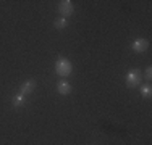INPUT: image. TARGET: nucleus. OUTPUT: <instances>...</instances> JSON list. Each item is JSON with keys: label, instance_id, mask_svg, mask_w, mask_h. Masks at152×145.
Wrapping results in <instances>:
<instances>
[{"label": "nucleus", "instance_id": "nucleus-1", "mask_svg": "<svg viewBox=\"0 0 152 145\" xmlns=\"http://www.w3.org/2000/svg\"><path fill=\"white\" fill-rule=\"evenodd\" d=\"M55 71H57V74H58V76H61V78L70 76L71 71H73L71 61L68 60V58H65V57H60L58 60H57V63H55Z\"/></svg>", "mask_w": 152, "mask_h": 145}, {"label": "nucleus", "instance_id": "nucleus-2", "mask_svg": "<svg viewBox=\"0 0 152 145\" xmlns=\"http://www.w3.org/2000/svg\"><path fill=\"white\" fill-rule=\"evenodd\" d=\"M141 81H142V72L139 70H131L126 72V86L128 87H137L141 84Z\"/></svg>", "mask_w": 152, "mask_h": 145}, {"label": "nucleus", "instance_id": "nucleus-3", "mask_svg": "<svg viewBox=\"0 0 152 145\" xmlns=\"http://www.w3.org/2000/svg\"><path fill=\"white\" fill-rule=\"evenodd\" d=\"M58 12L61 14V18H66L70 14H73V3L70 0H61L58 3Z\"/></svg>", "mask_w": 152, "mask_h": 145}, {"label": "nucleus", "instance_id": "nucleus-4", "mask_svg": "<svg viewBox=\"0 0 152 145\" xmlns=\"http://www.w3.org/2000/svg\"><path fill=\"white\" fill-rule=\"evenodd\" d=\"M131 49H133V52H136V53H142L149 49V42H147L146 39H136V41L131 44Z\"/></svg>", "mask_w": 152, "mask_h": 145}, {"label": "nucleus", "instance_id": "nucleus-5", "mask_svg": "<svg viewBox=\"0 0 152 145\" xmlns=\"http://www.w3.org/2000/svg\"><path fill=\"white\" fill-rule=\"evenodd\" d=\"M34 87H36V81H34V79H28V81L23 82V86L20 87V92H18V94H21L23 97H28L29 94H32Z\"/></svg>", "mask_w": 152, "mask_h": 145}, {"label": "nucleus", "instance_id": "nucleus-6", "mask_svg": "<svg viewBox=\"0 0 152 145\" xmlns=\"http://www.w3.org/2000/svg\"><path fill=\"white\" fill-rule=\"evenodd\" d=\"M57 90H58L60 95H68V94L71 92V86L68 84L66 81H58V84H57Z\"/></svg>", "mask_w": 152, "mask_h": 145}, {"label": "nucleus", "instance_id": "nucleus-7", "mask_svg": "<svg viewBox=\"0 0 152 145\" xmlns=\"http://www.w3.org/2000/svg\"><path fill=\"white\" fill-rule=\"evenodd\" d=\"M53 26H55V29H65L68 26V20L66 18H57L55 21H53Z\"/></svg>", "mask_w": 152, "mask_h": 145}, {"label": "nucleus", "instance_id": "nucleus-8", "mask_svg": "<svg viewBox=\"0 0 152 145\" xmlns=\"http://www.w3.org/2000/svg\"><path fill=\"white\" fill-rule=\"evenodd\" d=\"M24 100H26V97H23L21 94H16V95L13 97V102H12V103H13V107L18 108V107H21V105L24 103Z\"/></svg>", "mask_w": 152, "mask_h": 145}, {"label": "nucleus", "instance_id": "nucleus-9", "mask_svg": "<svg viewBox=\"0 0 152 145\" xmlns=\"http://www.w3.org/2000/svg\"><path fill=\"white\" fill-rule=\"evenodd\" d=\"M151 94H152V86L151 84H146V86L141 87V95H142L144 99H149Z\"/></svg>", "mask_w": 152, "mask_h": 145}, {"label": "nucleus", "instance_id": "nucleus-10", "mask_svg": "<svg viewBox=\"0 0 152 145\" xmlns=\"http://www.w3.org/2000/svg\"><path fill=\"white\" fill-rule=\"evenodd\" d=\"M144 79H146V81H151L152 79V68L151 66L146 68V71H144Z\"/></svg>", "mask_w": 152, "mask_h": 145}]
</instances>
